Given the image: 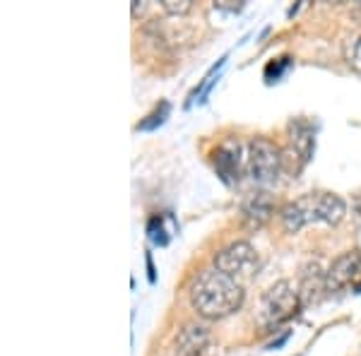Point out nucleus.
Listing matches in <instances>:
<instances>
[{"mask_svg":"<svg viewBox=\"0 0 361 356\" xmlns=\"http://www.w3.org/2000/svg\"><path fill=\"white\" fill-rule=\"evenodd\" d=\"M190 306L207 320H222L243 306V289L234 277L214 270H202L190 289Z\"/></svg>","mask_w":361,"mask_h":356,"instance_id":"nucleus-1","label":"nucleus"},{"mask_svg":"<svg viewBox=\"0 0 361 356\" xmlns=\"http://www.w3.org/2000/svg\"><path fill=\"white\" fill-rule=\"evenodd\" d=\"M347 212V205L335 192H308L299 200L289 202L282 209V224L287 231H299L311 221L323 224H340Z\"/></svg>","mask_w":361,"mask_h":356,"instance_id":"nucleus-2","label":"nucleus"},{"mask_svg":"<svg viewBox=\"0 0 361 356\" xmlns=\"http://www.w3.org/2000/svg\"><path fill=\"white\" fill-rule=\"evenodd\" d=\"M301 291L294 287L292 282L282 279V282L272 284L265 291V296L260 299L258 308V323L263 328H277V325L287 323L289 318H294L296 311L301 308Z\"/></svg>","mask_w":361,"mask_h":356,"instance_id":"nucleus-3","label":"nucleus"},{"mask_svg":"<svg viewBox=\"0 0 361 356\" xmlns=\"http://www.w3.org/2000/svg\"><path fill=\"white\" fill-rule=\"evenodd\" d=\"M279 168H282V154L270 140L265 137H255L248 145L246 152V171L253 178V183L265 185L270 180L277 178Z\"/></svg>","mask_w":361,"mask_h":356,"instance_id":"nucleus-4","label":"nucleus"},{"mask_svg":"<svg viewBox=\"0 0 361 356\" xmlns=\"http://www.w3.org/2000/svg\"><path fill=\"white\" fill-rule=\"evenodd\" d=\"M255 265H258V253H255V248L248 241L229 243V246L214 255V267L234 279L238 274H250Z\"/></svg>","mask_w":361,"mask_h":356,"instance_id":"nucleus-5","label":"nucleus"},{"mask_svg":"<svg viewBox=\"0 0 361 356\" xmlns=\"http://www.w3.org/2000/svg\"><path fill=\"white\" fill-rule=\"evenodd\" d=\"M347 287L361 289V250L340 255L325 272V291H340Z\"/></svg>","mask_w":361,"mask_h":356,"instance_id":"nucleus-6","label":"nucleus"},{"mask_svg":"<svg viewBox=\"0 0 361 356\" xmlns=\"http://www.w3.org/2000/svg\"><path fill=\"white\" fill-rule=\"evenodd\" d=\"M214 168H217V176L226 185L236 183L238 173H241V145L236 140L219 145L217 152H214Z\"/></svg>","mask_w":361,"mask_h":356,"instance_id":"nucleus-7","label":"nucleus"},{"mask_svg":"<svg viewBox=\"0 0 361 356\" xmlns=\"http://www.w3.org/2000/svg\"><path fill=\"white\" fill-rule=\"evenodd\" d=\"M207 342H209V335L205 328H200V325H188V328L178 335L176 356H202V352L207 349Z\"/></svg>","mask_w":361,"mask_h":356,"instance_id":"nucleus-8","label":"nucleus"},{"mask_svg":"<svg viewBox=\"0 0 361 356\" xmlns=\"http://www.w3.org/2000/svg\"><path fill=\"white\" fill-rule=\"evenodd\" d=\"M289 133H292V145H294V149L299 152L301 161H308L313 154V147H316V137H313L311 123L296 118L289 123Z\"/></svg>","mask_w":361,"mask_h":356,"instance_id":"nucleus-9","label":"nucleus"},{"mask_svg":"<svg viewBox=\"0 0 361 356\" xmlns=\"http://www.w3.org/2000/svg\"><path fill=\"white\" fill-rule=\"evenodd\" d=\"M272 214V202L267 197V192H253L243 205V217H246L253 226H260L270 219Z\"/></svg>","mask_w":361,"mask_h":356,"instance_id":"nucleus-10","label":"nucleus"},{"mask_svg":"<svg viewBox=\"0 0 361 356\" xmlns=\"http://www.w3.org/2000/svg\"><path fill=\"white\" fill-rule=\"evenodd\" d=\"M345 61H347V66L354 70V73H359V75H361V37L347 44V49H345Z\"/></svg>","mask_w":361,"mask_h":356,"instance_id":"nucleus-11","label":"nucleus"},{"mask_svg":"<svg viewBox=\"0 0 361 356\" xmlns=\"http://www.w3.org/2000/svg\"><path fill=\"white\" fill-rule=\"evenodd\" d=\"M169 109H171V106H169L166 102H161V106H157L154 113H149L147 121H142V123L137 125V130H152V128L161 125L166 121V116H169Z\"/></svg>","mask_w":361,"mask_h":356,"instance_id":"nucleus-12","label":"nucleus"},{"mask_svg":"<svg viewBox=\"0 0 361 356\" xmlns=\"http://www.w3.org/2000/svg\"><path fill=\"white\" fill-rule=\"evenodd\" d=\"M147 231H149V238H152L157 246H166V243H169V233L164 229V219H161V217H152V219H149Z\"/></svg>","mask_w":361,"mask_h":356,"instance_id":"nucleus-13","label":"nucleus"},{"mask_svg":"<svg viewBox=\"0 0 361 356\" xmlns=\"http://www.w3.org/2000/svg\"><path fill=\"white\" fill-rule=\"evenodd\" d=\"M289 66H292V58H287V56L277 58L275 63H270V66L265 68V80H267V82H277V80L287 73Z\"/></svg>","mask_w":361,"mask_h":356,"instance_id":"nucleus-14","label":"nucleus"},{"mask_svg":"<svg viewBox=\"0 0 361 356\" xmlns=\"http://www.w3.org/2000/svg\"><path fill=\"white\" fill-rule=\"evenodd\" d=\"M161 8L169 15H185L193 8V0H161Z\"/></svg>","mask_w":361,"mask_h":356,"instance_id":"nucleus-15","label":"nucleus"},{"mask_svg":"<svg viewBox=\"0 0 361 356\" xmlns=\"http://www.w3.org/2000/svg\"><path fill=\"white\" fill-rule=\"evenodd\" d=\"M142 8H145V5H142V3H137V0H135V3H133V15L142 13Z\"/></svg>","mask_w":361,"mask_h":356,"instance_id":"nucleus-16","label":"nucleus"}]
</instances>
